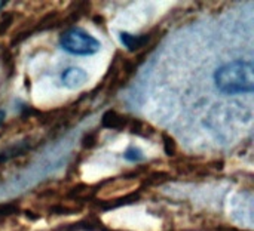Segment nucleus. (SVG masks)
Segmentation results:
<instances>
[{"label": "nucleus", "instance_id": "obj_1", "mask_svg": "<svg viewBox=\"0 0 254 231\" xmlns=\"http://www.w3.org/2000/svg\"><path fill=\"white\" fill-rule=\"evenodd\" d=\"M216 88L229 95L250 93L254 89V68L249 61H232L214 71Z\"/></svg>", "mask_w": 254, "mask_h": 231}, {"label": "nucleus", "instance_id": "obj_2", "mask_svg": "<svg viewBox=\"0 0 254 231\" xmlns=\"http://www.w3.org/2000/svg\"><path fill=\"white\" fill-rule=\"evenodd\" d=\"M60 46L71 55L88 56V55L97 53L101 47V43L83 28L74 27L61 34Z\"/></svg>", "mask_w": 254, "mask_h": 231}, {"label": "nucleus", "instance_id": "obj_3", "mask_svg": "<svg viewBox=\"0 0 254 231\" xmlns=\"http://www.w3.org/2000/svg\"><path fill=\"white\" fill-rule=\"evenodd\" d=\"M86 71L79 67H68L61 73V83L68 89H79L86 83Z\"/></svg>", "mask_w": 254, "mask_h": 231}, {"label": "nucleus", "instance_id": "obj_4", "mask_svg": "<svg viewBox=\"0 0 254 231\" xmlns=\"http://www.w3.org/2000/svg\"><path fill=\"white\" fill-rule=\"evenodd\" d=\"M132 119H129L125 114H121L115 110H109L104 113L101 125L107 129H118V131H124L127 128H129Z\"/></svg>", "mask_w": 254, "mask_h": 231}, {"label": "nucleus", "instance_id": "obj_5", "mask_svg": "<svg viewBox=\"0 0 254 231\" xmlns=\"http://www.w3.org/2000/svg\"><path fill=\"white\" fill-rule=\"evenodd\" d=\"M119 39L129 52H137L150 42V34H131V33L122 31L119 34Z\"/></svg>", "mask_w": 254, "mask_h": 231}, {"label": "nucleus", "instance_id": "obj_6", "mask_svg": "<svg viewBox=\"0 0 254 231\" xmlns=\"http://www.w3.org/2000/svg\"><path fill=\"white\" fill-rule=\"evenodd\" d=\"M124 157L129 162H140L143 159V153L138 147H128L124 153Z\"/></svg>", "mask_w": 254, "mask_h": 231}, {"label": "nucleus", "instance_id": "obj_7", "mask_svg": "<svg viewBox=\"0 0 254 231\" xmlns=\"http://www.w3.org/2000/svg\"><path fill=\"white\" fill-rule=\"evenodd\" d=\"M22 151H25L24 147H13L12 150H6L4 153H0V163H1V162H6L7 159H10V157H13V156H18V154L22 153Z\"/></svg>", "mask_w": 254, "mask_h": 231}, {"label": "nucleus", "instance_id": "obj_8", "mask_svg": "<svg viewBox=\"0 0 254 231\" xmlns=\"http://www.w3.org/2000/svg\"><path fill=\"white\" fill-rule=\"evenodd\" d=\"M164 147H165V153H167L168 156H173V154H174V151H176V144H174L173 138L164 135Z\"/></svg>", "mask_w": 254, "mask_h": 231}, {"label": "nucleus", "instance_id": "obj_9", "mask_svg": "<svg viewBox=\"0 0 254 231\" xmlns=\"http://www.w3.org/2000/svg\"><path fill=\"white\" fill-rule=\"evenodd\" d=\"M4 116H6V113L0 108V125L3 123V120H4Z\"/></svg>", "mask_w": 254, "mask_h": 231}]
</instances>
